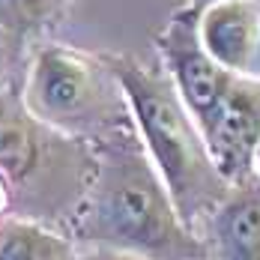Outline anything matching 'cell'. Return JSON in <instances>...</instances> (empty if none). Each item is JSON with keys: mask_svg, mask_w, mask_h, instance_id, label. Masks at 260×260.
<instances>
[{"mask_svg": "<svg viewBox=\"0 0 260 260\" xmlns=\"http://www.w3.org/2000/svg\"><path fill=\"white\" fill-rule=\"evenodd\" d=\"M93 153L96 174L69 221L78 248L141 260H209L207 242L180 218L135 123L93 141Z\"/></svg>", "mask_w": 260, "mask_h": 260, "instance_id": "6da1fadb", "label": "cell"}, {"mask_svg": "<svg viewBox=\"0 0 260 260\" xmlns=\"http://www.w3.org/2000/svg\"><path fill=\"white\" fill-rule=\"evenodd\" d=\"M129 102L144 150L168 185L180 218L204 239L212 212L231 191L209 156L207 138L182 105L165 69L147 66L129 54H105Z\"/></svg>", "mask_w": 260, "mask_h": 260, "instance_id": "7a4b0ae2", "label": "cell"}, {"mask_svg": "<svg viewBox=\"0 0 260 260\" xmlns=\"http://www.w3.org/2000/svg\"><path fill=\"white\" fill-rule=\"evenodd\" d=\"M0 174L18 215L36 221H72L96 174L90 141L60 135L27 111L21 90H0Z\"/></svg>", "mask_w": 260, "mask_h": 260, "instance_id": "3957f363", "label": "cell"}, {"mask_svg": "<svg viewBox=\"0 0 260 260\" xmlns=\"http://www.w3.org/2000/svg\"><path fill=\"white\" fill-rule=\"evenodd\" d=\"M21 99L45 126L90 144L135 123L105 54L96 57L66 45L36 48L27 63Z\"/></svg>", "mask_w": 260, "mask_h": 260, "instance_id": "277c9868", "label": "cell"}, {"mask_svg": "<svg viewBox=\"0 0 260 260\" xmlns=\"http://www.w3.org/2000/svg\"><path fill=\"white\" fill-rule=\"evenodd\" d=\"M156 45L161 54V66L174 81L182 105L188 108L201 132H207L234 84V75L221 69L207 51L201 39V12L191 6L177 9L156 36Z\"/></svg>", "mask_w": 260, "mask_h": 260, "instance_id": "5b68a950", "label": "cell"}, {"mask_svg": "<svg viewBox=\"0 0 260 260\" xmlns=\"http://www.w3.org/2000/svg\"><path fill=\"white\" fill-rule=\"evenodd\" d=\"M221 177L239 185L257 177L260 153V81L234 78L212 126L204 132Z\"/></svg>", "mask_w": 260, "mask_h": 260, "instance_id": "8992f818", "label": "cell"}, {"mask_svg": "<svg viewBox=\"0 0 260 260\" xmlns=\"http://www.w3.org/2000/svg\"><path fill=\"white\" fill-rule=\"evenodd\" d=\"M201 39L234 78L260 81V3L221 0L201 12Z\"/></svg>", "mask_w": 260, "mask_h": 260, "instance_id": "52a82bcc", "label": "cell"}, {"mask_svg": "<svg viewBox=\"0 0 260 260\" xmlns=\"http://www.w3.org/2000/svg\"><path fill=\"white\" fill-rule=\"evenodd\" d=\"M204 242L212 260H260V177L231 185L209 218Z\"/></svg>", "mask_w": 260, "mask_h": 260, "instance_id": "ba28073f", "label": "cell"}, {"mask_svg": "<svg viewBox=\"0 0 260 260\" xmlns=\"http://www.w3.org/2000/svg\"><path fill=\"white\" fill-rule=\"evenodd\" d=\"M0 260H81V248L45 221L6 215L0 221Z\"/></svg>", "mask_w": 260, "mask_h": 260, "instance_id": "9c48e42d", "label": "cell"}, {"mask_svg": "<svg viewBox=\"0 0 260 260\" xmlns=\"http://www.w3.org/2000/svg\"><path fill=\"white\" fill-rule=\"evenodd\" d=\"M75 0H0V30L24 45Z\"/></svg>", "mask_w": 260, "mask_h": 260, "instance_id": "30bf717a", "label": "cell"}, {"mask_svg": "<svg viewBox=\"0 0 260 260\" xmlns=\"http://www.w3.org/2000/svg\"><path fill=\"white\" fill-rule=\"evenodd\" d=\"M21 51H24V45L0 30V90L12 87V75H15L18 63H21Z\"/></svg>", "mask_w": 260, "mask_h": 260, "instance_id": "8fae6325", "label": "cell"}, {"mask_svg": "<svg viewBox=\"0 0 260 260\" xmlns=\"http://www.w3.org/2000/svg\"><path fill=\"white\" fill-rule=\"evenodd\" d=\"M81 260H141L135 254L111 251V248H81Z\"/></svg>", "mask_w": 260, "mask_h": 260, "instance_id": "7c38bea8", "label": "cell"}, {"mask_svg": "<svg viewBox=\"0 0 260 260\" xmlns=\"http://www.w3.org/2000/svg\"><path fill=\"white\" fill-rule=\"evenodd\" d=\"M15 207V198H12V188H9V182H6V177L0 174V221L9 215V209Z\"/></svg>", "mask_w": 260, "mask_h": 260, "instance_id": "4fadbf2b", "label": "cell"}, {"mask_svg": "<svg viewBox=\"0 0 260 260\" xmlns=\"http://www.w3.org/2000/svg\"><path fill=\"white\" fill-rule=\"evenodd\" d=\"M212 3H221V0H188L185 6H191V9H198V12H204L207 6H212ZM251 3H260V0H251Z\"/></svg>", "mask_w": 260, "mask_h": 260, "instance_id": "5bb4252c", "label": "cell"}, {"mask_svg": "<svg viewBox=\"0 0 260 260\" xmlns=\"http://www.w3.org/2000/svg\"><path fill=\"white\" fill-rule=\"evenodd\" d=\"M257 177H260V153H257Z\"/></svg>", "mask_w": 260, "mask_h": 260, "instance_id": "9a60e30c", "label": "cell"}]
</instances>
